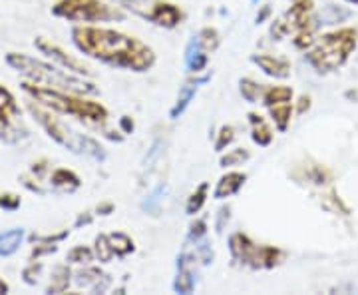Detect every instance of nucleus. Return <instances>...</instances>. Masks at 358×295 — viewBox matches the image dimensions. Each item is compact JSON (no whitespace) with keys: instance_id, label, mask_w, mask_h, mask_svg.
Listing matches in <instances>:
<instances>
[{"instance_id":"1","label":"nucleus","mask_w":358,"mask_h":295,"mask_svg":"<svg viewBox=\"0 0 358 295\" xmlns=\"http://www.w3.org/2000/svg\"><path fill=\"white\" fill-rule=\"evenodd\" d=\"M72 42L84 56L102 64L131 72H148L155 66V52L138 36L114 28L80 25L72 28Z\"/></svg>"},{"instance_id":"2","label":"nucleus","mask_w":358,"mask_h":295,"mask_svg":"<svg viewBox=\"0 0 358 295\" xmlns=\"http://www.w3.org/2000/svg\"><path fill=\"white\" fill-rule=\"evenodd\" d=\"M24 92H28L34 100L46 108H50L52 112H58V114H66L76 118L78 122L86 124V126H92V128H100V132H103L106 138L114 142H122L124 136L120 132H114V130H108V118H110V112L108 108L103 106L102 102H96V100H90V98H84L76 92H64V90H54V88H44L40 84H34V82H24L22 84Z\"/></svg>"},{"instance_id":"3","label":"nucleus","mask_w":358,"mask_h":295,"mask_svg":"<svg viewBox=\"0 0 358 295\" xmlns=\"http://www.w3.org/2000/svg\"><path fill=\"white\" fill-rule=\"evenodd\" d=\"M6 62L13 66L16 72H20L30 82L40 84L44 88H54V90L64 92H76V94H98V86L94 82H88L84 78L74 76V72L68 70H58L54 66L40 62L36 58H30L26 54H18V52H10L6 54Z\"/></svg>"},{"instance_id":"4","label":"nucleus","mask_w":358,"mask_h":295,"mask_svg":"<svg viewBox=\"0 0 358 295\" xmlns=\"http://www.w3.org/2000/svg\"><path fill=\"white\" fill-rule=\"evenodd\" d=\"M358 30L357 28H341L334 32L322 34L305 54L307 62L319 74H329L338 70L357 50Z\"/></svg>"},{"instance_id":"5","label":"nucleus","mask_w":358,"mask_h":295,"mask_svg":"<svg viewBox=\"0 0 358 295\" xmlns=\"http://www.w3.org/2000/svg\"><path fill=\"white\" fill-rule=\"evenodd\" d=\"M28 110H30V114L38 120L40 126L48 132V136H50L52 140L56 142V144H60V146H64L66 150H70L74 154L90 156V158H94L98 162L106 160V150H103L100 142H96L90 136L78 134L74 130L68 128L60 118H56V116L52 114L50 108L44 110L42 104L30 100L28 102Z\"/></svg>"},{"instance_id":"6","label":"nucleus","mask_w":358,"mask_h":295,"mask_svg":"<svg viewBox=\"0 0 358 295\" xmlns=\"http://www.w3.org/2000/svg\"><path fill=\"white\" fill-rule=\"evenodd\" d=\"M52 14L64 18L68 22H122L128 14L122 6H112L103 0H56L52 6Z\"/></svg>"},{"instance_id":"7","label":"nucleus","mask_w":358,"mask_h":295,"mask_svg":"<svg viewBox=\"0 0 358 295\" xmlns=\"http://www.w3.org/2000/svg\"><path fill=\"white\" fill-rule=\"evenodd\" d=\"M229 252L233 261L251 270H273L285 259V252L275 245L255 244L249 235L241 231L229 238Z\"/></svg>"},{"instance_id":"8","label":"nucleus","mask_w":358,"mask_h":295,"mask_svg":"<svg viewBox=\"0 0 358 295\" xmlns=\"http://www.w3.org/2000/svg\"><path fill=\"white\" fill-rule=\"evenodd\" d=\"M120 6L159 28H176L185 20L183 8L167 0H120Z\"/></svg>"},{"instance_id":"9","label":"nucleus","mask_w":358,"mask_h":295,"mask_svg":"<svg viewBox=\"0 0 358 295\" xmlns=\"http://www.w3.org/2000/svg\"><path fill=\"white\" fill-rule=\"evenodd\" d=\"M26 136L20 106L13 92L0 84V138L8 144H16Z\"/></svg>"},{"instance_id":"10","label":"nucleus","mask_w":358,"mask_h":295,"mask_svg":"<svg viewBox=\"0 0 358 295\" xmlns=\"http://www.w3.org/2000/svg\"><path fill=\"white\" fill-rule=\"evenodd\" d=\"M313 18V0H296L293 6L282 14L279 20H275L271 26V36L275 40H282L291 32H299L307 26L315 25Z\"/></svg>"},{"instance_id":"11","label":"nucleus","mask_w":358,"mask_h":295,"mask_svg":"<svg viewBox=\"0 0 358 295\" xmlns=\"http://www.w3.org/2000/svg\"><path fill=\"white\" fill-rule=\"evenodd\" d=\"M34 46L38 48L42 54H46L48 58H52L60 68H64L68 72H74L78 76H94V70L90 68L84 60H78L76 56L68 54L64 48H60L56 42H52L48 39H36Z\"/></svg>"},{"instance_id":"12","label":"nucleus","mask_w":358,"mask_h":295,"mask_svg":"<svg viewBox=\"0 0 358 295\" xmlns=\"http://www.w3.org/2000/svg\"><path fill=\"white\" fill-rule=\"evenodd\" d=\"M251 60L255 62L267 76L285 80L291 76V62L285 56H273V54H253Z\"/></svg>"},{"instance_id":"13","label":"nucleus","mask_w":358,"mask_h":295,"mask_svg":"<svg viewBox=\"0 0 358 295\" xmlns=\"http://www.w3.org/2000/svg\"><path fill=\"white\" fill-rule=\"evenodd\" d=\"M209 78H211V74H205V76H199V78H192V80H187V82L179 88L178 102L173 104V108L169 110V118H171V120H178L179 116L183 114V112L189 108V104H192V100L195 98V94H197V90H199V86L205 84Z\"/></svg>"},{"instance_id":"14","label":"nucleus","mask_w":358,"mask_h":295,"mask_svg":"<svg viewBox=\"0 0 358 295\" xmlns=\"http://www.w3.org/2000/svg\"><path fill=\"white\" fill-rule=\"evenodd\" d=\"M247 181V174L243 172H227L219 178L217 186L213 190V198L215 200H225L239 192Z\"/></svg>"},{"instance_id":"15","label":"nucleus","mask_w":358,"mask_h":295,"mask_svg":"<svg viewBox=\"0 0 358 295\" xmlns=\"http://www.w3.org/2000/svg\"><path fill=\"white\" fill-rule=\"evenodd\" d=\"M247 118H249V124H251V140L255 142L257 146H261V148L268 146L273 142V138H275V132L268 126L267 120L261 114H257V112H249Z\"/></svg>"},{"instance_id":"16","label":"nucleus","mask_w":358,"mask_h":295,"mask_svg":"<svg viewBox=\"0 0 358 295\" xmlns=\"http://www.w3.org/2000/svg\"><path fill=\"white\" fill-rule=\"evenodd\" d=\"M207 62H209V54L199 46L197 39L193 36L189 40V44H187V48H185V66H187V70L192 74H199L207 68Z\"/></svg>"},{"instance_id":"17","label":"nucleus","mask_w":358,"mask_h":295,"mask_svg":"<svg viewBox=\"0 0 358 295\" xmlns=\"http://www.w3.org/2000/svg\"><path fill=\"white\" fill-rule=\"evenodd\" d=\"M50 181L54 188H58L62 192H76L78 188L82 186V181H80L76 174L72 170H66V167L54 170L50 176Z\"/></svg>"},{"instance_id":"18","label":"nucleus","mask_w":358,"mask_h":295,"mask_svg":"<svg viewBox=\"0 0 358 295\" xmlns=\"http://www.w3.org/2000/svg\"><path fill=\"white\" fill-rule=\"evenodd\" d=\"M22 240H24V230H20V228H14V230L0 233V257L16 254V249L20 247Z\"/></svg>"},{"instance_id":"19","label":"nucleus","mask_w":358,"mask_h":295,"mask_svg":"<svg viewBox=\"0 0 358 295\" xmlns=\"http://www.w3.org/2000/svg\"><path fill=\"white\" fill-rule=\"evenodd\" d=\"M261 102L265 104L267 108L277 106V104L293 102V88L291 86H267L263 92Z\"/></svg>"},{"instance_id":"20","label":"nucleus","mask_w":358,"mask_h":295,"mask_svg":"<svg viewBox=\"0 0 358 295\" xmlns=\"http://www.w3.org/2000/svg\"><path fill=\"white\" fill-rule=\"evenodd\" d=\"M268 112H271V120L275 122L277 130H279V132H287L289 124H291V118H293V102L271 106Z\"/></svg>"},{"instance_id":"21","label":"nucleus","mask_w":358,"mask_h":295,"mask_svg":"<svg viewBox=\"0 0 358 295\" xmlns=\"http://www.w3.org/2000/svg\"><path fill=\"white\" fill-rule=\"evenodd\" d=\"M108 240H110V245L114 249L115 257H126L136 249V244H134V240L129 238L128 233H122V231L108 233Z\"/></svg>"},{"instance_id":"22","label":"nucleus","mask_w":358,"mask_h":295,"mask_svg":"<svg viewBox=\"0 0 358 295\" xmlns=\"http://www.w3.org/2000/svg\"><path fill=\"white\" fill-rule=\"evenodd\" d=\"M296 180H307L310 184H317V186H324L331 181V172L324 166L319 164H310V166L303 167V176H294Z\"/></svg>"},{"instance_id":"23","label":"nucleus","mask_w":358,"mask_h":295,"mask_svg":"<svg viewBox=\"0 0 358 295\" xmlns=\"http://www.w3.org/2000/svg\"><path fill=\"white\" fill-rule=\"evenodd\" d=\"M207 193H209V184L203 181V184H199L195 190L189 195V200H187V205H185V212L189 214V216H195V214H199L201 212V207L207 202Z\"/></svg>"},{"instance_id":"24","label":"nucleus","mask_w":358,"mask_h":295,"mask_svg":"<svg viewBox=\"0 0 358 295\" xmlns=\"http://www.w3.org/2000/svg\"><path fill=\"white\" fill-rule=\"evenodd\" d=\"M195 39H197L199 46H201L207 54H211V52L217 50L219 42H221L219 32L215 30V28H211V26H205V28H201V30L195 34Z\"/></svg>"},{"instance_id":"25","label":"nucleus","mask_w":358,"mask_h":295,"mask_svg":"<svg viewBox=\"0 0 358 295\" xmlns=\"http://www.w3.org/2000/svg\"><path fill=\"white\" fill-rule=\"evenodd\" d=\"M267 86H263V84H259L255 82L253 78H243L241 82H239V90L243 94V98L247 102L255 104L259 102L261 98H263V92H265Z\"/></svg>"},{"instance_id":"26","label":"nucleus","mask_w":358,"mask_h":295,"mask_svg":"<svg viewBox=\"0 0 358 295\" xmlns=\"http://www.w3.org/2000/svg\"><path fill=\"white\" fill-rule=\"evenodd\" d=\"M70 285V270L68 266H58L52 273V282L48 285V294H62Z\"/></svg>"},{"instance_id":"27","label":"nucleus","mask_w":358,"mask_h":295,"mask_svg":"<svg viewBox=\"0 0 358 295\" xmlns=\"http://www.w3.org/2000/svg\"><path fill=\"white\" fill-rule=\"evenodd\" d=\"M249 158H251L249 150H245V148H235V150H227V154L221 156V158H219V164H221V167L243 166Z\"/></svg>"},{"instance_id":"28","label":"nucleus","mask_w":358,"mask_h":295,"mask_svg":"<svg viewBox=\"0 0 358 295\" xmlns=\"http://www.w3.org/2000/svg\"><path fill=\"white\" fill-rule=\"evenodd\" d=\"M173 289L178 294H192L195 289V273L187 270H178L176 282H173Z\"/></svg>"},{"instance_id":"29","label":"nucleus","mask_w":358,"mask_h":295,"mask_svg":"<svg viewBox=\"0 0 358 295\" xmlns=\"http://www.w3.org/2000/svg\"><path fill=\"white\" fill-rule=\"evenodd\" d=\"M94 254L98 256L100 261H112L115 257L114 249H112V245H110V240H108V235L106 233H100L98 238H96V247H94Z\"/></svg>"},{"instance_id":"30","label":"nucleus","mask_w":358,"mask_h":295,"mask_svg":"<svg viewBox=\"0 0 358 295\" xmlns=\"http://www.w3.org/2000/svg\"><path fill=\"white\" fill-rule=\"evenodd\" d=\"M94 256H96L94 249H90L88 245H76L74 249L68 252L66 259L72 261V263H84V266H88L90 261H94Z\"/></svg>"},{"instance_id":"31","label":"nucleus","mask_w":358,"mask_h":295,"mask_svg":"<svg viewBox=\"0 0 358 295\" xmlns=\"http://www.w3.org/2000/svg\"><path fill=\"white\" fill-rule=\"evenodd\" d=\"M348 11H338L336 6L333 4H329L327 8H324V13L320 14V22L319 25H334V22H341L343 18H348Z\"/></svg>"},{"instance_id":"32","label":"nucleus","mask_w":358,"mask_h":295,"mask_svg":"<svg viewBox=\"0 0 358 295\" xmlns=\"http://www.w3.org/2000/svg\"><path fill=\"white\" fill-rule=\"evenodd\" d=\"M235 140V128L233 126H221L217 134V140H215V150L217 152H225V148L231 146Z\"/></svg>"},{"instance_id":"33","label":"nucleus","mask_w":358,"mask_h":295,"mask_svg":"<svg viewBox=\"0 0 358 295\" xmlns=\"http://www.w3.org/2000/svg\"><path fill=\"white\" fill-rule=\"evenodd\" d=\"M164 192H166V188L164 186H157L154 192L150 193V198L141 204V207L145 212H150V214H155L159 210V205H162V195H164Z\"/></svg>"},{"instance_id":"34","label":"nucleus","mask_w":358,"mask_h":295,"mask_svg":"<svg viewBox=\"0 0 358 295\" xmlns=\"http://www.w3.org/2000/svg\"><path fill=\"white\" fill-rule=\"evenodd\" d=\"M207 235V221L205 219H195L189 226V242H201Z\"/></svg>"},{"instance_id":"35","label":"nucleus","mask_w":358,"mask_h":295,"mask_svg":"<svg viewBox=\"0 0 358 295\" xmlns=\"http://www.w3.org/2000/svg\"><path fill=\"white\" fill-rule=\"evenodd\" d=\"M0 207H4V210H16V207H20V198L16 193L0 192Z\"/></svg>"},{"instance_id":"36","label":"nucleus","mask_w":358,"mask_h":295,"mask_svg":"<svg viewBox=\"0 0 358 295\" xmlns=\"http://www.w3.org/2000/svg\"><path fill=\"white\" fill-rule=\"evenodd\" d=\"M162 150H164V144H162V140H155L154 146L150 148V154L145 156V167H152V164H154L155 160L162 156Z\"/></svg>"},{"instance_id":"37","label":"nucleus","mask_w":358,"mask_h":295,"mask_svg":"<svg viewBox=\"0 0 358 295\" xmlns=\"http://www.w3.org/2000/svg\"><path fill=\"white\" fill-rule=\"evenodd\" d=\"M229 221V207H221L217 214V233H221L223 231V228H225V224Z\"/></svg>"},{"instance_id":"38","label":"nucleus","mask_w":358,"mask_h":295,"mask_svg":"<svg viewBox=\"0 0 358 295\" xmlns=\"http://www.w3.org/2000/svg\"><path fill=\"white\" fill-rule=\"evenodd\" d=\"M308 108H310V96H301L296 102V114H305Z\"/></svg>"},{"instance_id":"39","label":"nucleus","mask_w":358,"mask_h":295,"mask_svg":"<svg viewBox=\"0 0 358 295\" xmlns=\"http://www.w3.org/2000/svg\"><path fill=\"white\" fill-rule=\"evenodd\" d=\"M120 126L124 128V134H131V132H134V120H131L129 116H124V118L120 120Z\"/></svg>"},{"instance_id":"40","label":"nucleus","mask_w":358,"mask_h":295,"mask_svg":"<svg viewBox=\"0 0 358 295\" xmlns=\"http://www.w3.org/2000/svg\"><path fill=\"white\" fill-rule=\"evenodd\" d=\"M268 14H271V6H263V11H261V13L257 14V18H255L257 25H261V22H265V18H267Z\"/></svg>"},{"instance_id":"41","label":"nucleus","mask_w":358,"mask_h":295,"mask_svg":"<svg viewBox=\"0 0 358 295\" xmlns=\"http://www.w3.org/2000/svg\"><path fill=\"white\" fill-rule=\"evenodd\" d=\"M98 212H100V216H110L114 212V204H100Z\"/></svg>"},{"instance_id":"42","label":"nucleus","mask_w":358,"mask_h":295,"mask_svg":"<svg viewBox=\"0 0 358 295\" xmlns=\"http://www.w3.org/2000/svg\"><path fill=\"white\" fill-rule=\"evenodd\" d=\"M0 294H8V283L0 280Z\"/></svg>"},{"instance_id":"43","label":"nucleus","mask_w":358,"mask_h":295,"mask_svg":"<svg viewBox=\"0 0 358 295\" xmlns=\"http://www.w3.org/2000/svg\"><path fill=\"white\" fill-rule=\"evenodd\" d=\"M346 2H350V4H358V0H346Z\"/></svg>"},{"instance_id":"44","label":"nucleus","mask_w":358,"mask_h":295,"mask_svg":"<svg viewBox=\"0 0 358 295\" xmlns=\"http://www.w3.org/2000/svg\"><path fill=\"white\" fill-rule=\"evenodd\" d=\"M251 2H253V4H257V0H251Z\"/></svg>"}]
</instances>
